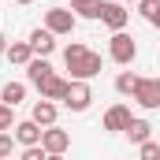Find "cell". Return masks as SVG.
Wrapping results in <instances>:
<instances>
[{"label": "cell", "mask_w": 160, "mask_h": 160, "mask_svg": "<svg viewBox=\"0 0 160 160\" xmlns=\"http://www.w3.org/2000/svg\"><path fill=\"white\" fill-rule=\"evenodd\" d=\"M26 82L41 93V101H63L67 82H71V78H60V75L52 71V63H48V60L34 56V60L26 63Z\"/></svg>", "instance_id": "6da1fadb"}, {"label": "cell", "mask_w": 160, "mask_h": 160, "mask_svg": "<svg viewBox=\"0 0 160 160\" xmlns=\"http://www.w3.org/2000/svg\"><path fill=\"white\" fill-rule=\"evenodd\" d=\"M63 63H67L71 78H78V82L97 78V75H101V67H104L101 52H93V48H89V45H82V41H71V45L63 48Z\"/></svg>", "instance_id": "7a4b0ae2"}, {"label": "cell", "mask_w": 160, "mask_h": 160, "mask_svg": "<svg viewBox=\"0 0 160 160\" xmlns=\"http://www.w3.org/2000/svg\"><path fill=\"white\" fill-rule=\"evenodd\" d=\"M75 26H78V15H75L71 8H48V11H45V30H48V34L67 38V34H75Z\"/></svg>", "instance_id": "3957f363"}, {"label": "cell", "mask_w": 160, "mask_h": 160, "mask_svg": "<svg viewBox=\"0 0 160 160\" xmlns=\"http://www.w3.org/2000/svg\"><path fill=\"white\" fill-rule=\"evenodd\" d=\"M108 56H112V63H119V67H130V63H134V56H138V41L130 38L127 30L112 34V41H108Z\"/></svg>", "instance_id": "277c9868"}, {"label": "cell", "mask_w": 160, "mask_h": 160, "mask_svg": "<svg viewBox=\"0 0 160 160\" xmlns=\"http://www.w3.org/2000/svg\"><path fill=\"white\" fill-rule=\"evenodd\" d=\"M101 22H104L112 34L127 30V22H130V11H127V4H119V0H101Z\"/></svg>", "instance_id": "5b68a950"}, {"label": "cell", "mask_w": 160, "mask_h": 160, "mask_svg": "<svg viewBox=\"0 0 160 160\" xmlns=\"http://www.w3.org/2000/svg\"><path fill=\"white\" fill-rule=\"evenodd\" d=\"M89 104H93V89H89V82L71 78V82H67V93H63V108H71V112H86Z\"/></svg>", "instance_id": "8992f818"}, {"label": "cell", "mask_w": 160, "mask_h": 160, "mask_svg": "<svg viewBox=\"0 0 160 160\" xmlns=\"http://www.w3.org/2000/svg\"><path fill=\"white\" fill-rule=\"evenodd\" d=\"M145 112H157L160 108V78H138V86H134V93H130Z\"/></svg>", "instance_id": "52a82bcc"}, {"label": "cell", "mask_w": 160, "mask_h": 160, "mask_svg": "<svg viewBox=\"0 0 160 160\" xmlns=\"http://www.w3.org/2000/svg\"><path fill=\"white\" fill-rule=\"evenodd\" d=\"M41 149H45L48 157H63V153L71 149V134L60 130V127H45V134H41Z\"/></svg>", "instance_id": "ba28073f"}, {"label": "cell", "mask_w": 160, "mask_h": 160, "mask_svg": "<svg viewBox=\"0 0 160 160\" xmlns=\"http://www.w3.org/2000/svg\"><path fill=\"white\" fill-rule=\"evenodd\" d=\"M130 119H134L130 104H112V108L104 112V130H108V134H127Z\"/></svg>", "instance_id": "9c48e42d"}, {"label": "cell", "mask_w": 160, "mask_h": 160, "mask_svg": "<svg viewBox=\"0 0 160 160\" xmlns=\"http://www.w3.org/2000/svg\"><path fill=\"white\" fill-rule=\"evenodd\" d=\"M11 130H15V145H22V149H30V145H41V134H45V127H38L34 119L15 123Z\"/></svg>", "instance_id": "30bf717a"}, {"label": "cell", "mask_w": 160, "mask_h": 160, "mask_svg": "<svg viewBox=\"0 0 160 160\" xmlns=\"http://www.w3.org/2000/svg\"><path fill=\"white\" fill-rule=\"evenodd\" d=\"M56 116H60L56 101H34V108H30V119L38 127H56Z\"/></svg>", "instance_id": "8fae6325"}, {"label": "cell", "mask_w": 160, "mask_h": 160, "mask_svg": "<svg viewBox=\"0 0 160 160\" xmlns=\"http://www.w3.org/2000/svg\"><path fill=\"white\" fill-rule=\"evenodd\" d=\"M26 41H30V48H34V56H41V60L56 52V34H48V30H34V34H30Z\"/></svg>", "instance_id": "7c38bea8"}, {"label": "cell", "mask_w": 160, "mask_h": 160, "mask_svg": "<svg viewBox=\"0 0 160 160\" xmlns=\"http://www.w3.org/2000/svg\"><path fill=\"white\" fill-rule=\"evenodd\" d=\"M4 56H8L11 63H19V67H26V63L34 60V48H30V41H11Z\"/></svg>", "instance_id": "4fadbf2b"}, {"label": "cell", "mask_w": 160, "mask_h": 160, "mask_svg": "<svg viewBox=\"0 0 160 160\" xmlns=\"http://www.w3.org/2000/svg\"><path fill=\"white\" fill-rule=\"evenodd\" d=\"M0 101H4L8 108L22 104V101H26V82H4V89H0Z\"/></svg>", "instance_id": "5bb4252c"}, {"label": "cell", "mask_w": 160, "mask_h": 160, "mask_svg": "<svg viewBox=\"0 0 160 160\" xmlns=\"http://www.w3.org/2000/svg\"><path fill=\"white\" fill-rule=\"evenodd\" d=\"M127 138H130V145H142V142H149L153 138V127H149V119H130V127H127Z\"/></svg>", "instance_id": "9a60e30c"}, {"label": "cell", "mask_w": 160, "mask_h": 160, "mask_svg": "<svg viewBox=\"0 0 160 160\" xmlns=\"http://www.w3.org/2000/svg\"><path fill=\"white\" fill-rule=\"evenodd\" d=\"M71 11L82 19H101V0H71Z\"/></svg>", "instance_id": "2e32d148"}, {"label": "cell", "mask_w": 160, "mask_h": 160, "mask_svg": "<svg viewBox=\"0 0 160 160\" xmlns=\"http://www.w3.org/2000/svg\"><path fill=\"white\" fill-rule=\"evenodd\" d=\"M138 11H142V19H145L149 26L160 30V0H138Z\"/></svg>", "instance_id": "e0dca14e"}, {"label": "cell", "mask_w": 160, "mask_h": 160, "mask_svg": "<svg viewBox=\"0 0 160 160\" xmlns=\"http://www.w3.org/2000/svg\"><path fill=\"white\" fill-rule=\"evenodd\" d=\"M138 78H142V75H134V71H119V75H116V93L130 97V93H134V86H138Z\"/></svg>", "instance_id": "ac0fdd59"}, {"label": "cell", "mask_w": 160, "mask_h": 160, "mask_svg": "<svg viewBox=\"0 0 160 160\" xmlns=\"http://www.w3.org/2000/svg\"><path fill=\"white\" fill-rule=\"evenodd\" d=\"M138 160H160V145H157V142H153V138L138 145Z\"/></svg>", "instance_id": "d6986e66"}, {"label": "cell", "mask_w": 160, "mask_h": 160, "mask_svg": "<svg viewBox=\"0 0 160 160\" xmlns=\"http://www.w3.org/2000/svg\"><path fill=\"white\" fill-rule=\"evenodd\" d=\"M11 127H15V108H8V104L0 101V134L11 130Z\"/></svg>", "instance_id": "ffe728a7"}, {"label": "cell", "mask_w": 160, "mask_h": 160, "mask_svg": "<svg viewBox=\"0 0 160 160\" xmlns=\"http://www.w3.org/2000/svg\"><path fill=\"white\" fill-rule=\"evenodd\" d=\"M11 149H15V134H0V160H11Z\"/></svg>", "instance_id": "44dd1931"}, {"label": "cell", "mask_w": 160, "mask_h": 160, "mask_svg": "<svg viewBox=\"0 0 160 160\" xmlns=\"http://www.w3.org/2000/svg\"><path fill=\"white\" fill-rule=\"evenodd\" d=\"M19 160H48V153L41 149V145H30V149H22V157Z\"/></svg>", "instance_id": "7402d4cb"}, {"label": "cell", "mask_w": 160, "mask_h": 160, "mask_svg": "<svg viewBox=\"0 0 160 160\" xmlns=\"http://www.w3.org/2000/svg\"><path fill=\"white\" fill-rule=\"evenodd\" d=\"M4 52H8V38L0 34V56H4Z\"/></svg>", "instance_id": "603a6c76"}, {"label": "cell", "mask_w": 160, "mask_h": 160, "mask_svg": "<svg viewBox=\"0 0 160 160\" xmlns=\"http://www.w3.org/2000/svg\"><path fill=\"white\" fill-rule=\"evenodd\" d=\"M15 4H34V0H15Z\"/></svg>", "instance_id": "cb8c5ba5"}, {"label": "cell", "mask_w": 160, "mask_h": 160, "mask_svg": "<svg viewBox=\"0 0 160 160\" xmlns=\"http://www.w3.org/2000/svg\"><path fill=\"white\" fill-rule=\"evenodd\" d=\"M119 4H138V0H119Z\"/></svg>", "instance_id": "d4e9b609"}, {"label": "cell", "mask_w": 160, "mask_h": 160, "mask_svg": "<svg viewBox=\"0 0 160 160\" xmlns=\"http://www.w3.org/2000/svg\"><path fill=\"white\" fill-rule=\"evenodd\" d=\"M48 160H63V157H48Z\"/></svg>", "instance_id": "484cf974"}]
</instances>
